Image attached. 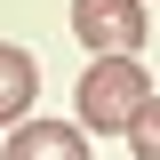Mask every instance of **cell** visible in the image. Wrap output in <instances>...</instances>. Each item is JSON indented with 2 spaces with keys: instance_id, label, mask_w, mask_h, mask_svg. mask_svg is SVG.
Instances as JSON below:
<instances>
[{
  "instance_id": "6da1fadb",
  "label": "cell",
  "mask_w": 160,
  "mask_h": 160,
  "mask_svg": "<svg viewBox=\"0 0 160 160\" xmlns=\"http://www.w3.org/2000/svg\"><path fill=\"white\" fill-rule=\"evenodd\" d=\"M152 80H144L136 56H96L80 72V128H104V136H128V120L144 112Z\"/></svg>"
},
{
  "instance_id": "7a4b0ae2",
  "label": "cell",
  "mask_w": 160,
  "mask_h": 160,
  "mask_svg": "<svg viewBox=\"0 0 160 160\" xmlns=\"http://www.w3.org/2000/svg\"><path fill=\"white\" fill-rule=\"evenodd\" d=\"M72 32L96 56H136L144 48V0H72Z\"/></svg>"
},
{
  "instance_id": "3957f363",
  "label": "cell",
  "mask_w": 160,
  "mask_h": 160,
  "mask_svg": "<svg viewBox=\"0 0 160 160\" xmlns=\"http://www.w3.org/2000/svg\"><path fill=\"white\" fill-rule=\"evenodd\" d=\"M0 160H88V144H80V128H64V120H16V136H8Z\"/></svg>"
},
{
  "instance_id": "277c9868",
  "label": "cell",
  "mask_w": 160,
  "mask_h": 160,
  "mask_svg": "<svg viewBox=\"0 0 160 160\" xmlns=\"http://www.w3.org/2000/svg\"><path fill=\"white\" fill-rule=\"evenodd\" d=\"M32 96H40L32 56H24V48H0V128H16V120L32 112Z\"/></svg>"
},
{
  "instance_id": "5b68a950",
  "label": "cell",
  "mask_w": 160,
  "mask_h": 160,
  "mask_svg": "<svg viewBox=\"0 0 160 160\" xmlns=\"http://www.w3.org/2000/svg\"><path fill=\"white\" fill-rule=\"evenodd\" d=\"M128 152H136V160H160V96H144V112L128 120Z\"/></svg>"
}]
</instances>
